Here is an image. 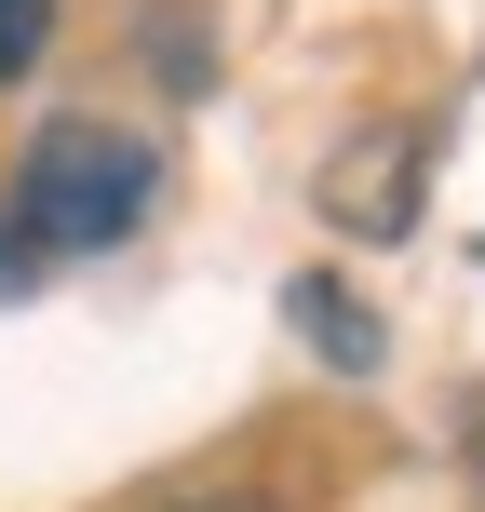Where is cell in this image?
<instances>
[{
  "label": "cell",
  "instance_id": "cell-5",
  "mask_svg": "<svg viewBox=\"0 0 485 512\" xmlns=\"http://www.w3.org/2000/svg\"><path fill=\"white\" fill-rule=\"evenodd\" d=\"M27 243H41V230L14 216V230H0V297H27V283H41V256H27Z\"/></svg>",
  "mask_w": 485,
  "mask_h": 512
},
{
  "label": "cell",
  "instance_id": "cell-2",
  "mask_svg": "<svg viewBox=\"0 0 485 512\" xmlns=\"http://www.w3.org/2000/svg\"><path fill=\"white\" fill-rule=\"evenodd\" d=\"M418 162H432L418 135H364L351 162H324V216L337 230H405L418 216Z\"/></svg>",
  "mask_w": 485,
  "mask_h": 512
},
{
  "label": "cell",
  "instance_id": "cell-6",
  "mask_svg": "<svg viewBox=\"0 0 485 512\" xmlns=\"http://www.w3.org/2000/svg\"><path fill=\"white\" fill-rule=\"evenodd\" d=\"M459 459H472V486H485V405H472V418H459Z\"/></svg>",
  "mask_w": 485,
  "mask_h": 512
},
{
  "label": "cell",
  "instance_id": "cell-3",
  "mask_svg": "<svg viewBox=\"0 0 485 512\" xmlns=\"http://www.w3.org/2000/svg\"><path fill=\"white\" fill-rule=\"evenodd\" d=\"M283 324H297V337H310V351H324V364H337V378H364V364H378V351H391V324H378V310H364V297H351V283H324V270H310V283H283Z\"/></svg>",
  "mask_w": 485,
  "mask_h": 512
},
{
  "label": "cell",
  "instance_id": "cell-7",
  "mask_svg": "<svg viewBox=\"0 0 485 512\" xmlns=\"http://www.w3.org/2000/svg\"><path fill=\"white\" fill-rule=\"evenodd\" d=\"M176 512H256V499H176Z\"/></svg>",
  "mask_w": 485,
  "mask_h": 512
},
{
  "label": "cell",
  "instance_id": "cell-4",
  "mask_svg": "<svg viewBox=\"0 0 485 512\" xmlns=\"http://www.w3.org/2000/svg\"><path fill=\"white\" fill-rule=\"evenodd\" d=\"M54 54V0H0V81H27Z\"/></svg>",
  "mask_w": 485,
  "mask_h": 512
},
{
  "label": "cell",
  "instance_id": "cell-1",
  "mask_svg": "<svg viewBox=\"0 0 485 512\" xmlns=\"http://www.w3.org/2000/svg\"><path fill=\"white\" fill-rule=\"evenodd\" d=\"M27 230L41 243H122L135 216H149V149H135L122 122H54L41 149H27Z\"/></svg>",
  "mask_w": 485,
  "mask_h": 512
}]
</instances>
